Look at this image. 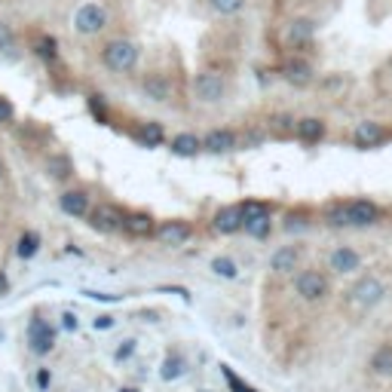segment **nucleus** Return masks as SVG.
Wrapping results in <instances>:
<instances>
[{"mask_svg":"<svg viewBox=\"0 0 392 392\" xmlns=\"http://www.w3.org/2000/svg\"><path fill=\"white\" fill-rule=\"evenodd\" d=\"M191 227L184 224V221H166V224L156 227V239H160L162 245H184L187 239H191Z\"/></svg>","mask_w":392,"mask_h":392,"instance_id":"obj_9","label":"nucleus"},{"mask_svg":"<svg viewBox=\"0 0 392 392\" xmlns=\"http://www.w3.org/2000/svg\"><path fill=\"white\" fill-rule=\"evenodd\" d=\"M343 215H346V224H350V227H371V224H377V218H380L377 206H374V202H368V199L346 202Z\"/></svg>","mask_w":392,"mask_h":392,"instance_id":"obj_6","label":"nucleus"},{"mask_svg":"<svg viewBox=\"0 0 392 392\" xmlns=\"http://www.w3.org/2000/svg\"><path fill=\"white\" fill-rule=\"evenodd\" d=\"M132 352H135V341H123V346L117 350V362H126Z\"/></svg>","mask_w":392,"mask_h":392,"instance_id":"obj_34","label":"nucleus"},{"mask_svg":"<svg viewBox=\"0 0 392 392\" xmlns=\"http://www.w3.org/2000/svg\"><path fill=\"white\" fill-rule=\"evenodd\" d=\"M10 47H12V31H10V25L6 22H0V52L10 49Z\"/></svg>","mask_w":392,"mask_h":392,"instance_id":"obj_33","label":"nucleus"},{"mask_svg":"<svg viewBox=\"0 0 392 392\" xmlns=\"http://www.w3.org/2000/svg\"><path fill=\"white\" fill-rule=\"evenodd\" d=\"M245 233L254 239H264L270 236V215H264V218H254V221H245Z\"/></svg>","mask_w":392,"mask_h":392,"instance_id":"obj_25","label":"nucleus"},{"mask_svg":"<svg viewBox=\"0 0 392 392\" xmlns=\"http://www.w3.org/2000/svg\"><path fill=\"white\" fill-rule=\"evenodd\" d=\"M297 138L300 141H319L325 135V123L316 120V117H304V120H297Z\"/></svg>","mask_w":392,"mask_h":392,"instance_id":"obj_21","label":"nucleus"},{"mask_svg":"<svg viewBox=\"0 0 392 392\" xmlns=\"http://www.w3.org/2000/svg\"><path fill=\"white\" fill-rule=\"evenodd\" d=\"M371 371L377 377H392V346H380V350L371 356Z\"/></svg>","mask_w":392,"mask_h":392,"instance_id":"obj_22","label":"nucleus"},{"mask_svg":"<svg viewBox=\"0 0 392 392\" xmlns=\"http://www.w3.org/2000/svg\"><path fill=\"white\" fill-rule=\"evenodd\" d=\"M120 392H138V389H120Z\"/></svg>","mask_w":392,"mask_h":392,"instance_id":"obj_40","label":"nucleus"},{"mask_svg":"<svg viewBox=\"0 0 392 392\" xmlns=\"http://www.w3.org/2000/svg\"><path fill=\"white\" fill-rule=\"evenodd\" d=\"M202 150V138H196L193 132H181L172 138V154L178 156H196Z\"/></svg>","mask_w":392,"mask_h":392,"instance_id":"obj_19","label":"nucleus"},{"mask_svg":"<svg viewBox=\"0 0 392 392\" xmlns=\"http://www.w3.org/2000/svg\"><path fill=\"white\" fill-rule=\"evenodd\" d=\"M264 215H270V208L264 206V202H258V199H248L245 206H243V218L245 221H254V218H264Z\"/></svg>","mask_w":392,"mask_h":392,"instance_id":"obj_29","label":"nucleus"},{"mask_svg":"<svg viewBox=\"0 0 392 392\" xmlns=\"http://www.w3.org/2000/svg\"><path fill=\"white\" fill-rule=\"evenodd\" d=\"M297 260H300V252L289 245V248H279V252L273 254V258H270V267H273V273H294Z\"/></svg>","mask_w":392,"mask_h":392,"instance_id":"obj_18","label":"nucleus"},{"mask_svg":"<svg viewBox=\"0 0 392 392\" xmlns=\"http://www.w3.org/2000/svg\"><path fill=\"white\" fill-rule=\"evenodd\" d=\"M350 294H352V300H356L358 306H377L383 297H387V285H383L380 279H374V276H365V279H358L356 289H352Z\"/></svg>","mask_w":392,"mask_h":392,"instance_id":"obj_5","label":"nucleus"},{"mask_svg":"<svg viewBox=\"0 0 392 392\" xmlns=\"http://www.w3.org/2000/svg\"><path fill=\"white\" fill-rule=\"evenodd\" d=\"M212 3L215 12H221V16H233V12H239L245 6V0H208Z\"/></svg>","mask_w":392,"mask_h":392,"instance_id":"obj_28","label":"nucleus"},{"mask_svg":"<svg viewBox=\"0 0 392 392\" xmlns=\"http://www.w3.org/2000/svg\"><path fill=\"white\" fill-rule=\"evenodd\" d=\"M58 206H62V212L71 215V218H83V215L89 212V196L83 191H68L58 196Z\"/></svg>","mask_w":392,"mask_h":392,"instance_id":"obj_13","label":"nucleus"},{"mask_svg":"<svg viewBox=\"0 0 392 392\" xmlns=\"http://www.w3.org/2000/svg\"><path fill=\"white\" fill-rule=\"evenodd\" d=\"M352 138H356L358 147H380L383 141H387V129H383L380 123H374V120H365V123H358L356 126Z\"/></svg>","mask_w":392,"mask_h":392,"instance_id":"obj_8","label":"nucleus"},{"mask_svg":"<svg viewBox=\"0 0 392 392\" xmlns=\"http://www.w3.org/2000/svg\"><path fill=\"white\" fill-rule=\"evenodd\" d=\"M37 248H40V239H37L34 233H25V236L19 239V248H16V252H19V258H34Z\"/></svg>","mask_w":392,"mask_h":392,"instance_id":"obj_26","label":"nucleus"},{"mask_svg":"<svg viewBox=\"0 0 392 392\" xmlns=\"http://www.w3.org/2000/svg\"><path fill=\"white\" fill-rule=\"evenodd\" d=\"M49 175H52V178H68V175H71V162L64 160V156H52V160H49Z\"/></svg>","mask_w":392,"mask_h":392,"instance_id":"obj_30","label":"nucleus"},{"mask_svg":"<svg viewBox=\"0 0 392 392\" xmlns=\"http://www.w3.org/2000/svg\"><path fill=\"white\" fill-rule=\"evenodd\" d=\"M202 147L212 150V154H227V150L236 147V135L230 129H212V132L202 138Z\"/></svg>","mask_w":392,"mask_h":392,"instance_id":"obj_14","label":"nucleus"},{"mask_svg":"<svg viewBox=\"0 0 392 392\" xmlns=\"http://www.w3.org/2000/svg\"><path fill=\"white\" fill-rule=\"evenodd\" d=\"M123 230L132 233V236H150L154 233V218L150 215H126V221H123Z\"/></svg>","mask_w":392,"mask_h":392,"instance_id":"obj_20","label":"nucleus"},{"mask_svg":"<svg viewBox=\"0 0 392 392\" xmlns=\"http://www.w3.org/2000/svg\"><path fill=\"white\" fill-rule=\"evenodd\" d=\"M245 227V218H243V206H227L215 215V230L218 233H236Z\"/></svg>","mask_w":392,"mask_h":392,"instance_id":"obj_12","label":"nucleus"},{"mask_svg":"<svg viewBox=\"0 0 392 392\" xmlns=\"http://www.w3.org/2000/svg\"><path fill=\"white\" fill-rule=\"evenodd\" d=\"M221 371H224V377H227V383H230V389H233V392H254L252 387H245V383L239 380V377L233 374L230 368H227V365H221Z\"/></svg>","mask_w":392,"mask_h":392,"instance_id":"obj_31","label":"nucleus"},{"mask_svg":"<svg viewBox=\"0 0 392 392\" xmlns=\"http://www.w3.org/2000/svg\"><path fill=\"white\" fill-rule=\"evenodd\" d=\"M294 285H297V294H300L304 300H322L325 294H328V279H325L322 273H316V270L297 273Z\"/></svg>","mask_w":392,"mask_h":392,"instance_id":"obj_4","label":"nucleus"},{"mask_svg":"<svg viewBox=\"0 0 392 392\" xmlns=\"http://www.w3.org/2000/svg\"><path fill=\"white\" fill-rule=\"evenodd\" d=\"M110 325H114V319H110V316H98V319H95V328H101V331L110 328Z\"/></svg>","mask_w":392,"mask_h":392,"instance_id":"obj_36","label":"nucleus"},{"mask_svg":"<svg viewBox=\"0 0 392 392\" xmlns=\"http://www.w3.org/2000/svg\"><path fill=\"white\" fill-rule=\"evenodd\" d=\"M181 374H184V358H178V356H169L166 362H162L160 377H162V380H178Z\"/></svg>","mask_w":392,"mask_h":392,"instance_id":"obj_23","label":"nucleus"},{"mask_svg":"<svg viewBox=\"0 0 392 392\" xmlns=\"http://www.w3.org/2000/svg\"><path fill=\"white\" fill-rule=\"evenodd\" d=\"M3 289H6V279H3V276H0V291H3Z\"/></svg>","mask_w":392,"mask_h":392,"instance_id":"obj_39","label":"nucleus"},{"mask_svg":"<svg viewBox=\"0 0 392 392\" xmlns=\"http://www.w3.org/2000/svg\"><path fill=\"white\" fill-rule=\"evenodd\" d=\"M37 383H40V387H47V383H49V374H47V371H40V377H37Z\"/></svg>","mask_w":392,"mask_h":392,"instance_id":"obj_38","label":"nucleus"},{"mask_svg":"<svg viewBox=\"0 0 392 392\" xmlns=\"http://www.w3.org/2000/svg\"><path fill=\"white\" fill-rule=\"evenodd\" d=\"M282 77L291 83V86H310L313 83V71L306 62H300V58H294V62H289L282 68Z\"/></svg>","mask_w":392,"mask_h":392,"instance_id":"obj_15","label":"nucleus"},{"mask_svg":"<svg viewBox=\"0 0 392 392\" xmlns=\"http://www.w3.org/2000/svg\"><path fill=\"white\" fill-rule=\"evenodd\" d=\"M37 52H40V56L47 58V62H52V58H56V43H52L49 37H43V40L37 43Z\"/></svg>","mask_w":392,"mask_h":392,"instance_id":"obj_32","label":"nucleus"},{"mask_svg":"<svg viewBox=\"0 0 392 392\" xmlns=\"http://www.w3.org/2000/svg\"><path fill=\"white\" fill-rule=\"evenodd\" d=\"M52 346H56V331H52L43 319H34V322H31V350H34L37 356H47Z\"/></svg>","mask_w":392,"mask_h":392,"instance_id":"obj_11","label":"nucleus"},{"mask_svg":"<svg viewBox=\"0 0 392 392\" xmlns=\"http://www.w3.org/2000/svg\"><path fill=\"white\" fill-rule=\"evenodd\" d=\"M313 34H316V25H313V19H294V22L289 25V43H294V47H300V43H310Z\"/></svg>","mask_w":392,"mask_h":392,"instance_id":"obj_17","label":"nucleus"},{"mask_svg":"<svg viewBox=\"0 0 392 392\" xmlns=\"http://www.w3.org/2000/svg\"><path fill=\"white\" fill-rule=\"evenodd\" d=\"M224 93H227L224 77L212 74V71H206V74H196V77H193V95L199 98V101L215 104V101H221V98H224Z\"/></svg>","mask_w":392,"mask_h":392,"instance_id":"obj_3","label":"nucleus"},{"mask_svg":"<svg viewBox=\"0 0 392 392\" xmlns=\"http://www.w3.org/2000/svg\"><path fill=\"white\" fill-rule=\"evenodd\" d=\"M12 114H16V110H12V104L6 101V98H0V123H10Z\"/></svg>","mask_w":392,"mask_h":392,"instance_id":"obj_35","label":"nucleus"},{"mask_svg":"<svg viewBox=\"0 0 392 392\" xmlns=\"http://www.w3.org/2000/svg\"><path fill=\"white\" fill-rule=\"evenodd\" d=\"M212 270L218 273V276H224V279H236L239 267L233 264L230 258H215V260H212Z\"/></svg>","mask_w":392,"mask_h":392,"instance_id":"obj_27","label":"nucleus"},{"mask_svg":"<svg viewBox=\"0 0 392 392\" xmlns=\"http://www.w3.org/2000/svg\"><path fill=\"white\" fill-rule=\"evenodd\" d=\"M123 221H126V218H123L114 206H98V208H93V215H89V224H93L98 233H117V230H123Z\"/></svg>","mask_w":392,"mask_h":392,"instance_id":"obj_7","label":"nucleus"},{"mask_svg":"<svg viewBox=\"0 0 392 392\" xmlns=\"http://www.w3.org/2000/svg\"><path fill=\"white\" fill-rule=\"evenodd\" d=\"M64 328H68V331L77 328V316H74V313H64Z\"/></svg>","mask_w":392,"mask_h":392,"instance_id":"obj_37","label":"nucleus"},{"mask_svg":"<svg viewBox=\"0 0 392 392\" xmlns=\"http://www.w3.org/2000/svg\"><path fill=\"white\" fill-rule=\"evenodd\" d=\"M101 62L114 74H126V71H132L138 64V47L132 40H110L101 49Z\"/></svg>","mask_w":392,"mask_h":392,"instance_id":"obj_1","label":"nucleus"},{"mask_svg":"<svg viewBox=\"0 0 392 392\" xmlns=\"http://www.w3.org/2000/svg\"><path fill=\"white\" fill-rule=\"evenodd\" d=\"M138 138L145 141L147 147H156L162 141V126H160V123H145V126L138 129Z\"/></svg>","mask_w":392,"mask_h":392,"instance_id":"obj_24","label":"nucleus"},{"mask_svg":"<svg viewBox=\"0 0 392 392\" xmlns=\"http://www.w3.org/2000/svg\"><path fill=\"white\" fill-rule=\"evenodd\" d=\"M145 95L150 98V101H169V95H172V83H169L162 74H150L145 80Z\"/></svg>","mask_w":392,"mask_h":392,"instance_id":"obj_16","label":"nucleus"},{"mask_svg":"<svg viewBox=\"0 0 392 392\" xmlns=\"http://www.w3.org/2000/svg\"><path fill=\"white\" fill-rule=\"evenodd\" d=\"M328 264H331V270H334V273H356L358 267H362V258H358L356 248H350V245H337L334 252H331Z\"/></svg>","mask_w":392,"mask_h":392,"instance_id":"obj_10","label":"nucleus"},{"mask_svg":"<svg viewBox=\"0 0 392 392\" xmlns=\"http://www.w3.org/2000/svg\"><path fill=\"white\" fill-rule=\"evenodd\" d=\"M104 25H108V10L98 3H83L80 10H77L74 16V28L77 34H98V31H104Z\"/></svg>","mask_w":392,"mask_h":392,"instance_id":"obj_2","label":"nucleus"}]
</instances>
